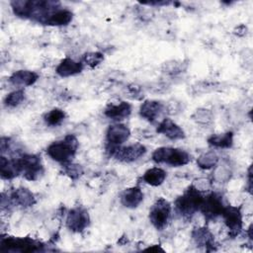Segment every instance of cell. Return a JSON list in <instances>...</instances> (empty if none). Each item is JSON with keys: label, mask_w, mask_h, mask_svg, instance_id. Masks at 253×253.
I'll list each match as a JSON object with an SVG mask.
<instances>
[{"label": "cell", "mask_w": 253, "mask_h": 253, "mask_svg": "<svg viewBox=\"0 0 253 253\" xmlns=\"http://www.w3.org/2000/svg\"><path fill=\"white\" fill-rule=\"evenodd\" d=\"M79 142L75 135L68 134L64 138L50 143L46 148L47 155L54 161L67 164L76 154Z\"/></svg>", "instance_id": "6da1fadb"}, {"label": "cell", "mask_w": 253, "mask_h": 253, "mask_svg": "<svg viewBox=\"0 0 253 253\" xmlns=\"http://www.w3.org/2000/svg\"><path fill=\"white\" fill-rule=\"evenodd\" d=\"M204 197L201 192L191 185L175 202L177 211L184 218H191L198 211H200Z\"/></svg>", "instance_id": "7a4b0ae2"}, {"label": "cell", "mask_w": 253, "mask_h": 253, "mask_svg": "<svg viewBox=\"0 0 253 253\" xmlns=\"http://www.w3.org/2000/svg\"><path fill=\"white\" fill-rule=\"evenodd\" d=\"M152 160L156 163H165L172 167H180L191 161V155L180 148L162 146L153 151Z\"/></svg>", "instance_id": "3957f363"}, {"label": "cell", "mask_w": 253, "mask_h": 253, "mask_svg": "<svg viewBox=\"0 0 253 253\" xmlns=\"http://www.w3.org/2000/svg\"><path fill=\"white\" fill-rule=\"evenodd\" d=\"M171 210L170 203L164 198H159L152 205L149 211V220L156 229L162 230L167 225L171 215Z\"/></svg>", "instance_id": "277c9868"}, {"label": "cell", "mask_w": 253, "mask_h": 253, "mask_svg": "<svg viewBox=\"0 0 253 253\" xmlns=\"http://www.w3.org/2000/svg\"><path fill=\"white\" fill-rule=\"evenodd\" d=\"M24 177L29 181H36L43 173L41 157L36 154H24L19 158Z\"/></svg>", "instance_id": "5b68a950"}, {"label": "cell", "mask_w": 253, "mask_h": 253, "mask_svg": "<svg viewBox=\"0 0 253 253\" xmlns=\"http://www.w3.org/2000/svg\"><path fill=\"white\" fill-rule=\"evenodd\" d=\"M224 207L222 197L217 193H211L204 197L200 211L204 214L205 218L208 221H211L221 215Z\"/></svg>", "instance_id": "8992f818"}, {"label": "cell", "mask_w": 253, "mask_h": 253, "mask_svg": "<svg viewBox=\"0 0 253 253\" xmlns=\"http://www.w3.org/2000/svg\"><path fill=\"white\" fill-rule=\"evenodd\" d=\"M1 250L13 252H34L41 250V245H39L35 240L27 237H5L1 240Z\"/></svg>", "instance_id": "52a82bcc"}, {"label": "cell", "mask_w": 253, "mask_h": 253, "mask_svg": "<svg viewBox=\"0 0 253 253\" xmlns=\"http://www.w3.org/2000/svg\"><path fill=\"white\" fill-rule=\"evenodd\" d=\"M221 216L229 231V235L233 237L238 235L242 229V213L240 208L225 206L221 212Z\"/></svg>", "instance_id": "ba28073f"}, {"label": "cell", "mask_w": 253, "mask_h": 253, "mask_svg": "<svg viewBox=\"0 0 253 253\" xmlns=\"http://www.w3.org/2000/svg\"><path fill=\"white\" fill-rule=\"evenodd\" d=\"M129 135L130 130L126 125L116 124L108 127L106 132V139L110 146L109 149L112 150V154L118 148V146H120L128 139Z\"/></svg>", "instance_id": "9c48e42d"}, {"label": "cell", "mask_w": 253, "mask_h": 253, "mask_svg": "<svg viewBox=\"0 0 253 253\" xmlns=\"http://www.w3.org/2000/svg\"><path fill=\"white\" fill-rule=\"evenodd\" d=\"M88 211L82 208H75L68 211L66 216V226L73 232L83 231L89 224Z\"/></svg>", "instance_id": "30bf717a"}, {"label": "cell", "mask_w": 253, "mask_h": 253, "mask_svg": "<svg viewBox=\"0 0 253 253\" xmlns=\"http://www.w3.org/2000/svg\"><path fill=\"white\" fill-rule=\"evenodd\" d=\"M146 152V147L141 143H133L124 147H118L113 155L116 159L123 162H132L143 156Z\"/></svg>", "instance_id": "8fae6325"}, {"label": "cell", "mask_w": 253, "mask_h": 253, "mask_svg": "<svg viewBox=\"0 0 253 253\" xmlns=\"http://www.w3.org/2000/svg\"><path fill=\"white\" fill-rule=\"evenodd\" d=\"M165 105L156 100H146L139 108V115L144 120L154 123L157 121L165 112Z\"/></svg>", "instance_id": "7c38bea8"}, {"label": "cell", "mask_w": 253, "mask_h": 253, "mask_svg": "<svg viewBox=\"0 0 253 253\" xmlns=\"http://www.w3.org/2000/svg\"><path fill=\"white\" fill-rule=\"evenodd\" d=\"M156 131L172 140L182 139L185 137V132L183 128L170 119H163L159 123Z\"/></svg>", "instance_id": "4fadbf2b"}, {"label": "cell", "mask_w": 253, "mask_h": 253, "mask_svg": "<svg viewBox=\"0 0 253 253\" xmlns=\"http://www.w3.org/2000/svg\"><path fill=\"white\" fill-rule=\"evenodd\" d=\"M131 113V106L127 102L122 101L117 103H110L106 107L104 114L106 117L113 120H123L127 118Z\"/></svg>", "instance_id": "5bb4252c"}, {"label": "cell", "mask_w": 253, "mask_h": 253, "mask_svg": "<svg viewBox=\"0 0 253 253\" xmlns=\"http://www.w3.org/2000/svg\"><path fill=\"white\" fill-rule=\"evenodd\" d=\"M20 173H22V168L19 162V158L8 159L5 156H1L0 158V174L2 179L10 180L17 177Z\"/></svg>", "instance_id": "9a60e30c"}, {"label": "cell", "mask_w": 253, "mask_h": 253, "mask_svg": "<svg viewBox=\"0 0 253 253\" xmlns=\"http://www.w3.org/2000/svg\"><path fill=\"white\" fill-rule=\"evenodd\" d=\"M73 18V14L68 9L57 8L52 11L44 20L43 25L48 26H65L68 25Z\"/></svg>", "instance_id": "2e32d148"}, {"label": "cell", "mask_w": 253, "mask_h": 253, "mask_svg": "<svg viewBox=\"0 0 253 253\" xmlns=\"http://www.w3.org/2000/svg\"><path fill=\"white\" fill-rule=\"evenodd\" d=\"M143 201V193L138 187H130L126 189L121 195V203L128 209L136 208Z\"/></svg>", "instance_id": "e0dca14e"}, {"label": "cell", "mask_w": 253, "mask_h": 253, "mask_svg": "<svg viewBox=\"0 0 253 253\" xmlns=\"http://www.w3.org/2000/svg\"><path fill=\"white\" fill-rule=\"evenodd\" d=\"M83 70V63L75 61L70 57L63 58L56 67V73L61 77H68L80 73Z\"/></svg>", "instance_id": "ac0fdd59"}, {"label": "cell", "mask_w": 253, "mask_h": 253, "mask_svg": "<svg viewBox=\"0 0 253 253\" xmlns=\"http://www.w3.org/2000/svg\"><path fill=\"white\" fill-rule=\"evenodd\" d=\"M39 79L38 73L31 70H17L9 78V81L16 86H31Z\"/></svg>", "instance_id": "d6986e66"}, {"label": "cell", "mask_w": 253, "mask_h": 253, "mask_svg": "<svg viewBox=\"0 0 253 253\" xmlns=\"http://www.w3.org/2000/svg\"><path fill=\"white\" fill-rule=\"evenodd\" d=\"M192 237L195 240V242L200 245L207 248V250H210V247H211V250H213L214 246V239L211 232L206 228V227H197L192 232Z\"/></svg>", "instance_id": "ffe728a7"}, {"label": "cell", "mask_w": 253, "mask_h": 253, "mask_svg": "<svg viewBox=\"0 0 253 253\" xmlns=\"http://www.w3.org/2000/svg\"><path fill=\"white\" fill-rule=\"evenodd\" d=\"M12 201L23 208H29L35 205L36 199L34 194L26 188H18L11 195Z\"/></svg>", "instance_id": "44dd1931"}, {"label": "cell", "mask_w": 253, "mask_h": 253, "mask_svg": "<svg viewBox=\"0 0 253 253\" xmlns=\"http://www.w3.org/2000/svg\"><path fill=\"white\" fill-rule=\"evenodd\" d=\"M166 179V172L159 168V167H153L148 170H146L142 176V180L153 187L160 186Z\"/></svg>", "instance_id": "7402d4cb"}, {"label": "cell", "mask_w": 253, "mask_h": 253, "mask_svg": "<svg viewBox=\"0 0 253 253\" xmlns=\"http://www.w3.org/2000/svg\"><path fill=\"white\" fill-rule=\"evenodd\" d=\"M208 143L215 148H230L233 144V133L226 131L224 133L212 134L208 138Z\"/></svg>", "instance_id": "603a6c76"}, {"label": "cell", "mask_w": 253, "mask_h": 253, "mask_svg": "<svg viewBox=\"0 0 253 253\" xmlns=\"http://www.w3.org/2000/svg\"><path fill=\"white\" fill-rule=\"evenodd\" d=\"M14 14L20 18H31L32 15V0H15L11 3Z\"/></svg>", "instance_id": "cb8c5ba5"}, {"label": "cell", "mask_w": 253, "mask_h": 253, "mask_svg": "<svg viewBox=\"0 0 253 253\" xmlns=\"http://www.w3.org/2000/svg\"><path fill=\"white\" fill-rule=\"evenodd\" d=\"M218 162V156L214 151H208L203 153L197 159V164L200 168L208 170L213 168Z\"/></svg>", "instance_id": "d4e9b609"}, {"label": "cell", "mask_w": 253, "mask_h": 253, "mask_svg": "<svg viewBox=\"0 0 253 253\" xmlns=\"http://www.w3.org/2000/svg\"><path fill=\"white\" fill-rule=\"evenodd\" d=\"M64 119H65L64 111H62L61 109H58V108H54V109L50 110L43 117L45 124L49 126H56L60 125L64 121Z\"/></svg>", "instance_id": "484cf974"}, {"label": "cell", "mask_w": 253, "mask_h": 253, "mask_svg": "<svg viewBox=\"0 0 253 253\" xmlns=\"http://www.w3.org/2000/svg\"><path fill=\"white\" fill-rule=\"evenodd\" d=\"M25 99V92L23 89H19V90H15L11 93H9L5 100L4 103L7 107H16L18 105H20Z\"/></svg>", "instance_id": "4316f807"}, {"label": "cell", "mask_w": 253, "mask_h": 253, "mask_svg": "<svg viewBox=\"0 0 253 253\" xmlns=\"http://www.w3.org/2000/svg\"><path fill=\"white\" fill-rule=\"evenodd\" d=\"M104 60V55L101 52H88L83 56V61L90 67H95L99 65Z\"/></svg>", "instance_id": "83f0119b"}, {"label": "cell", "mask_w": 253, "mask_h": 253, "mask_svg": "<svg viewBox=\"0 0 253 253\" xmlns=\"http://www.w3.org/2000/svg\"><path fill=\"white\" fill-rule=\"evenodd\" d=\"M64 172L66 175H68L71 179H77L81 176L83 173V170L80 165L78 164H72L71 162L64 164Z\"/></svg>", "instance_id": "f1b7e54d"}, {"label": "cell", "mask_w": 253, "mask_h": 253, "mask_svg": "<svg viewBox=\"0 0 253 253\" xmlns=\"http://www.w3.org/2000/svg\"><path fill=\"white\" fill-rule=\"evenodd\" d=\"M194 120H196L197 123H200V124H207L209 123L210 121H211L212 119V116H211V113L209 111V110H206V109H200V110H197L195 115L193 116Z\"/></svg>", "instance_id": "f546056e"}, {"label": "cell", "mask_w": 253, "mask_h": 253, "mask_svg": "<svg viewBox=\"0 0 253 253\" xmlns=\"http://www.w3.org/2000/svg\"><path fill=\"white\" fill-rule=\"evenodd\" d=\"M193 186L199 190L200 192L201 191H205V190H208L210 188V182L209 180L207 179H199L197 181H195V183L193 184Z\"/></svg>", "instance_id": "4dcf8cb0"}]
</instances>
